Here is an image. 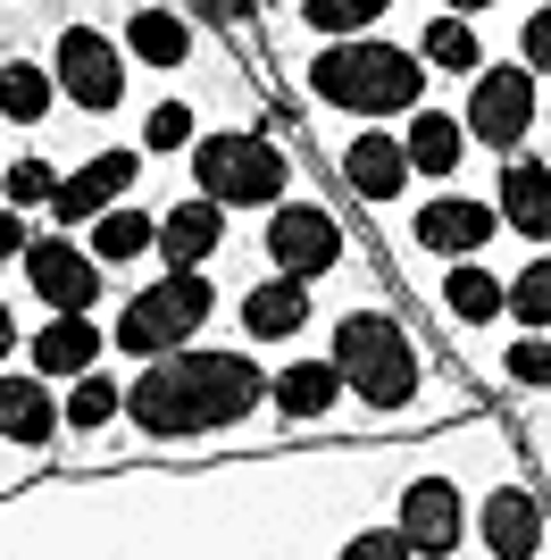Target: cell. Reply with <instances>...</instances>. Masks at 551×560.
<instances>
[{"instance_id": "9a60e30c", "label": "cell", "mask_w": 551, "mask_h": 560, "mask_svg": "<svg viewBox=\"0 0 551 560\" xmlns=\"http://www.w3.org/2000/svg\"><path fill=\"white\" fill-rule=\"evenodd\" d=\"M418 167H410V151L392 135H376V126H360V135L343 142V185L360 192V201H392V192L410 185Z\"/></svg>"}, {"instance_id": "f1b7e54d", "label": "cell", "mask_w": 551, "mask_h": 560, "mask_svg": "<svg viewBox=\"0 0 551 560\" xmlns=\"http://www.w3.org/2000/svg\"><path fill=\"white\" fill-rule=\"evenodd\" d=\"M385 9L392 0H301V18L318 25V34H335V43H343V34H367Z\"/></svg>"}, {"instance_id": "ffe728a7", "label": "cell", "mask_w": 551, "mask_h": 560, "mask_svg": "<svg viewBox=\"0 0 551 560\" xmlns=\"http://www.w3.org/2000/svg\"><path fill=\"white\" fill-rule=\"evenodd\" d=\"M268 394H276V410H284V419H326L351 385H343V369H335V360H293Z\"/></svg>"}, {"instance_id": "836d02e7", "label": "cell", "mask_w": 551, "mask_h": 560, "mask_svg": "<svg viewBox=\"0 0 551 560\" xmlns=\"http://www.w3.org/2000/svg\"><path fill=\"white\" fill-rule=\"evenodd\" d=\"M518 43H527V68H543V75H551V9H535Z\"/></svg>"}, {"instance_id": "9c48e42d", "label": "cell", "mask_w": 551, "mask_h": 560, "mask_svg": "<svg viewBox=\"0 0 551 560\" xmlns=\"http://www.w3.org/2000/svg\"><path fill=\"white\" fill-rule=\"evenodd\" d=\"M25 284H34L50 310H92L101 302V259L75 252L68 234H50V243H25Z\"/></svg>"}, {"instance_id": "d4e9b609", "label": "cell", "mask_w": 551, "mask_h": 560, "mask_svg": "<svg viewBox=\"0 0 551 560\" xmlns=\"http://www.w3.org/2000/svg\"><path fill=\"white\" fill-rule=\"evenodd\" d=\"M50 93H59V84H50L34 59H9V68H0V117H9V126H43Z\"/></svg>"}, {"instance_id": "e0dca14e", "label": "cell", "mask_w": 551, "mask_h": 560, "mask_svg": "<svg viewBox=\"0 0 551 560\" xmlns=\"http://www.w3.org/2000/svg\"><path fill=\"white\" fill-rule=\"evenodd\" d=\"M43 376H84L101 369V327H92V310H50V327H34V351H25Z\"/></svg>"}, {"instance_id": "f546056e", "label": "cell", "mask_w": 551, "mask_h": 560, "mask_svg": "<svg viewBox=\"0 0 551 560\" xmlns=\"http://www.w3.org/2000/svg\"><path fill=\"white\" fill-rule=\"evenodd\" d=\"M509 318H518V327H535V335L551 327V259H527V277L509 284Z\"/></svg>"}, {"instance_id": "d6986e66", "label": "cell", "mask_w": 551, "mask_h": 560, "mask_svg": "<svg viewBox=\"0 0 551 560\" xmlns=\"http://www.w3.org/2000/svg\"><path fill=\"white\" fill-rule=\"evenodd\" d=\"M502 226H518L527 243H551V167L543 160L502 167Z\"/></svg>"}, {"instance_id": "1f68e13d", "label": "cell", "mask_w": 551, "mask_h": 560, "mask_svg": "<svg viewBox=\"0 0 551 560\" xmlns=\"http://www.w3.org/2000/svg\"><path fill=\"white\" fill-rule=\"evenodd\" d=\"M335 560H418V552H410V536H401V527H360Z\"/></svg>"}, {"instance_id": "3957f363", "label": "cell", "mask_w": 551, "mask_h": 560, "mask_svg": "<svg viewBox=\"0 0 551 560\" xmlns=\"http://www.w3.org/2000/svg\"><path fill=\"white\" fill-rule=\"evenodd\" d=\"M284 151L268 135H243V126H218V135L192 142V185L226 210H276L284 201Z\"/></svg>"}, {"instance_id": "5b68a950", "label": "cell", "mask_w": 551, "mask_h": 560, "mask_svg": "<svg viewBox=\"0 0 551 560\" xmlns=\"http://www.w3.org/2000/svg\"><path fill=\"white\" fill-rule=\"evenodd\" d=\"M209 310H218V284H209L201 268H167L160 284H142L134 302H126V318H117L109 335L134 351V360H160V351H184L209 327Z\"/></svg>"}, {"instance_id": "8fae6325", "label": "cell", "mask_w": 551, "mask_h": 560, "mask_svg": "<svg viewBox=\"0 0 551 560\" xmlns=\"http://www.w3.org/2000/svg\"><path fill=\"white\" fill-rule=\"evenodd\" d=\"M493 201H477V192H443V201H426L418 210V243L435 259H468V252H484L493 243Z\"/></svg>"}, {"instance_id": "ac0fdd59", "label": "cell", "mask_w": 551, "mask_h": 560, "mask_svg": "<svg viewBox=\"0 0 551 560\" xmlns=\"http://www.w3.org/2000/svg\"><path fill=\"white\" fill-rule=\"evenodd\" d=\"M0 435L25 452H43L59 435V401H50V376L25 369V376H0Z\"/></svg>"}, {"instance_id": "7402d4cb", "label": "cell", "mask_w": 551, "mask_h": 560, "mask_svg": "<svg viewBox=\"0 0 551 560\" xmlns=\"http://www.w3.org/2000/svg\"><path fill=\"white\" fill-rule=\"evenodd\" d=\"M126 50H134L142 68H184V59H192V25H184L176 9H134Z\"/></svg>"}, {"instance_id": "603a6c76", "label": "cell", "mask_w": 551, "mask_h": 560, "mask_svg": "<svg viewBox=\"0 0 551 560\" xmlns=\"http://www.w3.org/2000/svg\"><path fill=\"white\" fill-rule=\"evenodd\" d=\"M142 252H160V218L151 210H101L92 218V259H101V268L142 259Z\"/></svg>"}, {"instance_id": "d6a6232c", "label": "cell", "mask_w": 551, "mask_h": 560, "mask_svg": "<svg viewBox=\"0 0 551 560\" xmlns=\"http://www.w3.org/2000/svg\"><path fill=\"white\" fill-rule=\"evenodd\" d=\"M518 385H551V335H527V343H509V360H502Z\"/></svg>"}, {"instance_id": "8d00e7d4", "label": "cell", "mask_w": 551, "mask_h": 560, "mask_svg": "<svg viewBox=\"0 0 551 560\" xmlns=\"http://www.w3.org/2000/svg\"><path fill=\"white\" fill-rule=\"evenodd\" d=\"M452 9H459V18H477V9H502V0H452Z\"/></svg>"}, {"instance_id": "7a4b0ae2", "label": "cell", "mask_w": 551, "mask_h": 560, "mask_svg": "<svg viewBox=\"0 0 551 560\" xmlns=\"http://www.w3.org/2000/svg\"><path fill=\"white\" fill-rule=\"evenodd\" d=\"M309 93L335 101L343 117H401L426 93V59L401 43H376V34H343L309 59Z\"/></svg>"}, {"instance_id": "ba28073f", "label": "cell", "mask_w": 551, "mask_h": 560, "mask_svg": "<svg viewBox=\"0 0 551 560\" xmlns=\"http://www.w3.org/2000/svg\"><path fill=\"white\" fill-rule=\"evenodd\" d=\"M268 259L284 268V277H326L335 259H343V226L326 210H309V201H276V218H268Z\"/></svg>"}, {"instance_id": "e575fe53", "label": "cell", "mask_w": 551, "mask_h": 560, "mask_svg": "<svg viewBox=\"0 0 551 560\" xmlns=\"http://www.w3.org/2000/svg\"><path fill=\"white\" fill-rule=\"evenodd\" d=\"M25 243H34V234H25V210H0V268L25 259Z\"/></svg>"}, {"instance_id": "7c38bea8", "label": "cell", "mask_w": 551, "mask_h": 560, "mask_svg": "<svg viewBox=\"0 0 551 560\" xmlns=\"http://www.w3.org/2000/svg\"><path fill=\"white\" fill-rule=\"evenodd\" d=\"M401 536H410V552H426V560H443V552H459V486L452 477H418L410 493H401Z\"/></svg>"}, {"instance_id": "30bf717a", "label": "cell", "mask_w": 551, "mask_h": 560, "mask_svg": "<svg viewBox=\"0 0 551 560\" xmlns=\"http://www.w3.org/2000/svg\"><path fill=\"white\" fill-rule=\"evenodd\" d=\"M134 176H142L134 151H92L75 176H59V201H50V218H59V226H92L101 210H117V192L134 185Z\"/></svg>"}, {"instance_id": "5bb4252c", "label": "cell", "mask_w": 551, "mask_h": 560, "mask_svg": "<svg viewBox=\"0 0 551 560\" xmlns=\"http://www.w3.org/2000/svg\"><path fill=\"white\" fill-rule=\"evenodd\" d=\"M301 327H309V277H284V268H276L268 284L243 293V335H251V343H293Z\"/></svg>"}, {"instance_id": "4dcf8cb0", "label": "cell", "mask_w": 551, "mask_h": 560, "mask_svg": "<svg viewBox=\"0 0 551 560\" xmlns=\"http://www.w3.org/2000/svg\"><path fill=\"white\" fill-rule=\"evenodd\" d=\"M184 142H192V109L184 101H160L142 117V151H184Z\"/></svg>"}, {"instance_id": "4fadbf2b", "label": "cell", "mask_w": 551, "mask_h": 560, "mask_svg": "<svg viewBox=\"0 0 551 560\" xmlns=\"http://www.w3.org/2000/svg\"><path fill=\"white\" fill-rule=\"evenodd\" d=\"M477 536H484L493 560H535V552H543V511H535V493L493 486L477 502Z\"/></svg>"}, {"instance_id": "6da1fadb", "label": "cell", "mask_w": 551, "mask_h": 560, "mask_svg": "<svg viewBox=\"0 0 551 560\" xmlns=\"http://www.w3.org/2000/svg\"><path fill=\"white\" fill-rule=\"evenodd\" d=\"M268 376L243 360V351H160L142 360V376L126 385V419L142 435H209V427H234L243 410H259Z\"/></svg>"}, {"instance_id": "44dd1931", "label": "cell", "mask_w": 551, "mask_h": 560, "mask_svg": "<svg viewBox=\"0 0 551 560\" xmlns=\"http://www.w3.org/2000/svg\"><path fill=\"white\" fill-rule=\"evenodd\" d=\"M443 310H452L459 327H493L509 310V284L493 277V268H477V259H452V277H443Z\"/></svg>"}, {"instance_id": "8992f818", "label": "cell", "mask_w": 551, "mask_h": 560, "mask_svg": "<svg viewBox=\"0 0 551 560\" xmlns=\"http://www.w3.org/2000/svg\"><path fill=\"white\" fill-rule=\"evenodd\" d=\"M59 93L84 117H109L117 101H126V59H117L109 34H92V25H68V34H59Z\"/></svg>"}, {"instance_id": "2e32d148", "label": "cell", "mask_w": 551, "mask_h": 560, "mask_svg": "<svg viewBox=\"0 0 551 560\" xmlns=\"http://www.w3.org/2000/svg\"><path fill=\"white\" fill-rule=\"evenodd\" d=\"M218 243H226V201H209V192H192V201H176V210L160 218V259L167 268H201V259H218Z\"/></svg>"}, {"instance_id": "4316f807", "label": "cell", "mask_w": 551, "mask_h": 560, "mask_svg": "<svg viewBox=\"0 0 551 560\" xmlns=\"http://www.w3.org/2000/svg\"><path fill=\"white\" fill-rule=\"evenodd\" d=\"M117 410H126V385H109L101 369H84V376L68 385V427H84V435H101Z\"/></svg>"}, {"instance_id": "277c9868", "label": "cell", "mask_w": 551, "mask_h": 560, "mask_svg": "<svg viewBox=\"0 0 551 560\" xmlns=\"http://www.w3.org/2000/svg\"><path fill=\"white\" fill-rule=\"evenodd\" d=\"M335 369H343V385L360 401H376V410H401V401L418 394V351L385 310H351L343 327H335Z\"/></svg>"}, {"instance_id": "cb8c5ba5", "label": "cell", "mask_w": 551, "mask_h": 560, "mask_svg": "<svg viewBox=\"0 0 551 560\" xmlns=\"http://www.w3.org/2000/svg\"><path fill=\"white\" fill-rule=\"evenodd\" d=\"M401 151H410L418 176H452V167H459V117L418 109V117H410V135H401Z\"/></svg>"}, {"instance_id": "484cf974", "label": "cell", "mask_w": 551, "mask_h": 560, "mask_svg": "<svg viewBox=\"0 0 551 560\" xmlns=\"http://www.w3.org/2000/svg\"><path fill=\"white\" fill-rule=\"evenodd\" d=\"M418 59L443 68V75H477V59H484V50H477V25L459 18V9H452V18H435V25H426V43H418Z\"/></svg>"}, {"instance_id": "d590c367", "label": "cell", "mask_w": 551, "mask_h": 560, "mask_svg": "<svg viewBox=\"0 0 551 560\" xmlns=\"http://www.w3.org/2000/svg\"><path fill=\"white\" fill-rule=\"evenodd\" d=\"M9 343H17V327H9V302H0V360H9Z\"/></svg>"}, {"instance_id": "83f0119b", "label": "cell", "mask_w": 551, "mask_h": 560, "mask_svg": "<svg viewBox=\"0 0 551 560\" xmlns=\"http://www.w3.org/2000/svg\"><path fill=\"white\" fill-rule=\"evenodd\" d=\"M0 192H9V210H50V201H59V167L25 151V160H9V176H0Z\"/></svg>"}, {"instance_id": "52a82bcc", "label": "cell", "mask_w": 551, "mask_h": 560, "mask_svg": "<svg viewBox=\"0 0 551 560\" xmlns=\"http://www.w3.org/2000/svg\"><path fill=\"white\" fill-rule=\"evenodd\" d=\"M535 126V75L527 68H484L468 84V135L493 142V151H518Z\"/></svg>"}]
</instances>
